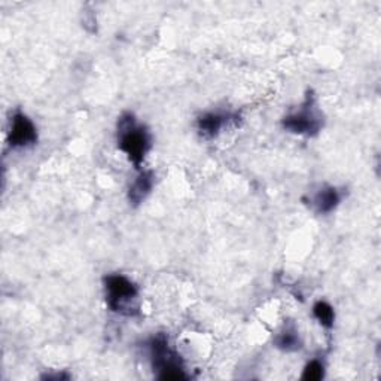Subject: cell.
<instances>
[{
	"instance_id": "cell-1",
	"label": "cell",
	"mask_w": 381,
	"mask_h": 381,
	"mask_svg": "<svg viewBox=\"0 0 381 381\" xmlns=\"http://www.w3.org/2000/svg\"><path fill=\"white\" fill-rule=\"evenodd\" d=\"M118 146L136 167L142 164L150 149L148 130L136 123L132 114H125L118 121Z\"/></svg>"
},
{
	"instance_id": "cell-2",
	"label": "cell",
	"mask_w": 381,
	"mask_h": 381,
	"mask_svg": "<svg viewBox=\"0 0 381 381\" xmlns=\"http://www.w3.org/2000/svg\"><path fill=\"white\" fill-rule=\"evenodd\" d=\"M105 289L106 303L112 312L125 316L136 314L139 290L132 280L121 274H110L105 278Z\"/></svg>"
},
{
	"instance_id": "cell-3",
	"label": "cell",
	"mask_w": 381,
	"mask_h": 381,
	"mask_svg": "<svg viewBox=\"0 0 381 381\" xmlns=\"http://www.w3.org/2000/svg\"><path fill=\"white\" fill-rule=\"evenodd\" d=\"M150 357L154 369L158 371L159 380H186L188 375L182 366L180 356L170 348L166 335H157L149 341Z\"/></svg>"
},
{
	"instance_id": "cell-4",
	"label": "cell",
	"mask_w": 381,
	"mask_h": 381,
	"mask_svg": "<svg viewBox=\"0 0 381 381\" xmlns=\"http://www.w3.org/2000/svg\"><path fill=\"white\" fill-rule=\"evenodd\" d=\"M283 128L299 136H316L322 128V119L314 112L313 103L308 102L299 112L287 115L283 119Z\"/></svg>"
},
{
	"instance_id": "cell-5",
	"label": "cell",
	"mask_w": 381,
	"mask_h": 381,
	"mask_svg": "<svg viewBox=\"0 0 381 381\" xmlns=\"http://www.w3.org/2000/svg\"><path fill=\"white\" fill-rule=\"evenodd\" d=\"M9 146L14 149H23L33 146L37 142L36 127L32 119L24 114L17 112L11 119V128H9L8 136Z\"/></svg>"
},
{
	"instance_id": "cell-6",
	"label": "cell",
	"mask_w": 381,
	"mask_h": 381,
	"mask_svg": "<svg viewBox=\"0 0 381 381\" xmlns=\"http://www.w3.org/2000/svg\"><path fill=\"white\" fill-rule=\"evenodd\" d=\"M154 186V175L152 172H142L140 173L134 182L132 184L128 189V202L133 206H139L143 203V200L149 195L150 189Z\"/></svg>"
},
{
	"instance_id": "cell-7",
	"label": "cell",
	"mask_w": 381,
	"mask_h": 381,
	"mask_svg": "<svg viewBox=\"0 0 381 381\" xmlns=\"http://www.w3.org/2000/svg\"><path fill=\"white\" fill-rule=\"evenodd\" d=\"M227 121H228V118L225 115L210 112V114H206V115L198 118L197 130L203 137L212 139L220 132V130L224 128Z\"/></svg>"
},
{
	"instance_id": "cell-8",
	"label": "cell",
	"mask_w": 381,
	"mask_h": 381,
	"mask_svg": "<svg viewBox=\"0 0 381 381\" xmlns=\"http://www.w3.org/2000/svg\"><path fill=\"white\" fill-rule=\"evenodd\" d=\"M341 195L337 188L326 186L320 189L313 198V206L317 213H330L339 204Z\"/></svg>"
},
{
	"instance_id": "cell-9",
	"label": "cell",
	"mask_w": 381,
	"mask_h": 381,
	"mask_svg": "<svg viewBox=\"0 0 381 381\" xmlns=\"http://www.w3.org/2000/svg\"><path fill=\"white\" fill-rule=\"evenodd\" d=\"M313 314L317 319V322L326 329H330L335 322V312L325 301H317L313 307Z\"/></svg>"
},
{
	"instance_id": "cell-10",
	"label": "cell",
	"mask_w": 381,
	"mask_h": 381,
	"mask_svg": "<svg viewBox=\"0 0 381 381\" xmlns=\"http://www.w3.org/2000/svg\"><path fill=\"white\" fill-rule=\"evenodd\" d=\"M276 346L285 352H295L301 347L299 335L295 329H286L276 338Z\"/></svg>"
},
{
	"instance_id": "cell-11",
	"label": "cell",
	"mask_w": 381,
	"mask_h": 381,
	"mask_svg": "<svg viewBox=\"0 0 381 381\" xmlns=\"http://www.w3.org/2000/svg\"><path fill=\"white\" fill-rule=\"evenodd\" d=\"M325 377V368L324 365L319 362V360H312V362L307 364V366L304 368V373H303V380H307V381H317V380H322Z\"/></svg>"
}]
</instances>
